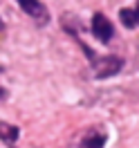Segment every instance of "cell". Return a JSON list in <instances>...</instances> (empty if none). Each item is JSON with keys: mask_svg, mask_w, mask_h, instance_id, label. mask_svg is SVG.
Wrapping results in <instances>:
<instances>
[{"mask_svg": "<svg viewBox=\"0 0 139 148\" xmlns=\"http://www.w3.org/2000/svg\"><path fill=\"white\" fill-rule=\"evenodd\" d=\"M90 63H92V70H94L97 79H108V76L117 74L123 67V61L119 56H94Z\"/></svg>", "mask_w": 139, "mask_h": 148, "instance_id": "obj_1", "label": "cell"}, {"mask_svg": "<svg viewBox=\"0 0 139 148\" xmlns=\"http://www.w3.org/2000/svg\"><path fill=\"white\" fill-rule=\"evenodd\" d=\"M18 5H20V9L25 14H29L36 23H40V25L49 23V11H47V7L40 0H18Z\"/></svg>", "mask_w": 139, "mask_h": 148, "instance_id": "obj_2", "label": "cell"}, {"mask_svg": "<svg viewBox=\"0 0 139 148\" xmlns=\"http://www.w3.org/2000/svg\"><path fill=\"white\" fill-rule=\"evenodd\" d=\"M92 34L101 43H110V38H112V34H114V29H112V23L103 14H94L92 16Z\"/></svg>", "mask_w": 139, "mask_h": 148, "instance_id": "obj_3", "label": "cell"}, {"mask_svg": "<svg viewBox=\"0 0 139 148\" xmlns=\"http://www.w3.org/2000/svg\"><path fill=\"white\" fill-rule=\"evenodd\" d=\"M20 130L14 126V123H7V121H0V139L7 144L9 148H14V144L18 141Z\"/></svg>", "mask_w": 139, "mask_h": 148, "instance_id": "obj_4", "label": "cell"}, {"mask_svg": "<svg viewBox=\"0 0 139 148\" xmlns=\"http://www.w3.org/2000/svg\"><path fill=\"white\" fill-rule=\"evenodd\" d=\"M103 144H105V135L103 132H88L85 135V139H83V144L81 146L83 148H103Z\"/></svg>", "mask_w": 139, "mask_h": 148, "instance_id": "obj_5", "label": "cell"}, {"mask_svg": "<svg viewBox=\"0 0 139 148\" xmlns=\"http://www.w3.org/2000/svg\"><path fill=\"white\" fill-rule=\"evenodd\" d=\"M119 18H121V23H123V27H128V29L137 27V14H135V9H121Z\"/></svg>", "mask_w": 139, "mask_h": 148, "instance_id": "obj_6", "label": "cell"}, {"mask_svg": "<svg viewBox=\"0 0 139 148\" xmlns=\"http://www.w3.org/2000/svg\"><path fill=\"white\" fill-rule=\"evenodd\" d=\"M135 14H137V25H139V0H137V7H135Z\"/></svg>", "mask_w": 139, "mask_h": 148, "instance_id": "obj_7", "label": "cell"}, {"mask_svg": "<svg viewBox=\"0 0 139 148\" xmlns=\"http://www.w3.org/2000/svg\"><path fill=\"white\" fill-rule=\"evenodd\" d=\"M2 29H5V23H2V20H0V32H2Z\"/></svg>", "mask_w": 139, "mask_h": 148, "instance_id": "obj_8", "label": "cell"}, {"mask_svg": "<svg viewBox=\"0 0 139 148\" xmlns=\"http://www.w3.org/2000/svg\"><path fill=\"white\" fill-rule=\"evenodd\" d=\"M2 94H5V90H2V88H0V97H2Z\"/></svg>", "mask_w": 139, "mask_h": 148, "instance_id": "obj_9", "label": "cell"}]
</instances>
